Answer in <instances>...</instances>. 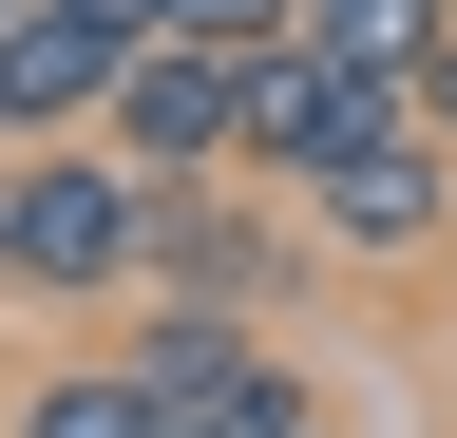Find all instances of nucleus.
I'll return each mask as SVG.
<instances>
[{"label": "nucleus", "instance_id": "8", "mask_svg": "<svg viewBox=\"0 0 457 438\" xmlns=\"http://www.w3.org/2000/svg\"><path fill=\"white\" fill-rule=\"evenodd\" d=\"M305 38H324V58H362V77H438L457 0H305Z\"/></svg>", "mask_w": 457, "mask_h": 438}, {"label": "nucleus", "instance_id": "1", "mask_svg": "<svg viewBox=\"0 0 457 438\" xmlns=\"http://www.w3.org/2000/svg\"><path fill=\"white\" fill-rule=\"evenodd\" d=\"M153 267V172L114 134L77 153H0V286H38V305H96V286H134Z\"/></svg>", "mask_w": 457, "mask_h": 438}, {"label": "nucleus", "instance_id": "6", "mask_svg": "<svg viewBox=\"0 0 457 438\" xmlns=\"http://www.w3.org/2000/svg\"><path fill=\"white\" fill-rule=\"evenodd\" d=\"M267 172H228V191H153V267L134 286L153 305H267V267H286V229H267Z\"/></svg>", "mask_w": 457, "mask_h": 438}, {"label": "nucleus", "instance_id": "11", "mask_svg": "<svg viewBox=\"0 0 457 438\" xmlns=\"http://www.w3.org/2000/svg\"><path fill=\"white\" fill-rule=\"evenodd\" d=\"M420 115H438V134H457V38H438V77H420Z\"/></svg>", "mask_w": 457, "mask_h": 438}, {"label": "nucleus", "instance_id": "12", "mask_svg": "<svg viewBox=\"0 0 457 438\" xmlns=\"http://www.w3.org/2000/svg\"><path fill=\"white\" fill-rule=\"evenodd\" d=\"M77 20H114V38H153V0H77Z\"/></svg>", "mask_w": 457, "mask_h": 438}, {"label": "nucleus", "instance_id": "2", "mask_svg": "<svg viewBox=\"0 0 457 438\" xmlns=\"http://www.w3.org/2000/svg\"><path fill=\"white\" fill-rule=\"evenodd\" d=\"M153 38H114V20H77V0H0V153H77V134H114V77H134Z\"/></svg>", "mask_w": 457, "mask_h": 438}, {"label": "nucleus", "instance_id": "5", "mask_svg": "<svg viewBox=\"0 0 457 438\" xmlns=\"http://www.w3.org/2000/svg\"><path fill=\"white\" fill-rule=\"evenodd\" d=\"M305 229H324L343 267H420V248H457V134H400V153H343V172L305 191Z\"/></svg>", "mask_w": 457, "mask_h": 438}, {"label": "nucleus", "instance_id": "4", "mask_svg": "<svg viewBox=\"0 0 457 438\" xmlns=\"http://www.w3.org/2000/svg\"><path fill=\"white\" fill-rule=\"evenodd\" d=\"M114 362L153 381V419H171V438H248V419L286 401V343H267L248 305H153Z\"/></svg>", "mask_w": 457, "mask_h": 438}, {"label": "nucleus", "instance_id": "3", "mask_svg": "<svg viewBox=\"0 0 457 438\" xmlns=\"http://www.w3.org/2000/svg\"><path fill=\"white\" fill-rule=\"evenodd\" d=\"M114 153H134L153 191H228V172H248V58L153 38V58L114 77Z\"/></svg>", "mask_w": 457, "mask_h": 438}, {"label": "nucleus", "instance_id": "9", "mask_svg": "<svg viewBox=\"0 0 457 438\" xmlns=\"http://www.w3.org/2000/svg\"><path fill=\"white\" fill-rule=\"evenodd\" d=\"M153 38H210V58H267V38H305V0H153Z\"/></svg>", "mask_w": 457, "mask_h": 438}, {"label": "nucleus", "instance_id": "7", "mask_svg": "<svg viewBox=\"0 0 457 438\" xmlns=\"http://www.w3.org/2000/svg\"><path fill=\"white\" fill-rule=\"evenodd\" d=\"M20 438H171V419H153L134 362H38L20 381Z\"/></svg>", "mask_w": 457, "mask_h": 438}, {"label": "nucleus", "instance_id": "10", "mask_svg": "<svg viewBox=\"0 0 457 438\" xmlns=\"http://www.w3.org/2000/svg\"><path fill=\"white\" fill-rule=\"evenodd\" d=\"M248 438H324V401H305V381H286V401H267V419H248Z\"/></svg>", "mask_w": 457, "mask_h": 438}]
</instances>
